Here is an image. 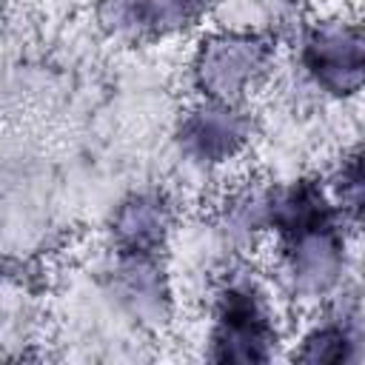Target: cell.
<instances>
[{
	"label": "cell",
	"mask_w": 365,
	"mask_h": 365,
	"mask_svg": "<svg viewBox=\"0 0 365 365\" xmlns=\"http://www.w3.org/2000/svg\"><path fill=\"white\" fill-rule=\"evenodd\" d=\"M277 345V328L259 282L245 268H231L214 297L211 359L265 362Z\"/></svg>",
	"instance_id": "obj_1"
},
{
	"label": "cell",
	"mask_w": 365,
	"mask_h": 365,
	"mask_svg": "<svg viewBox=\"0 0 365 365\" xmlns=\"http://www.w3.org/2000/svg\"><path fill=\"white\" fill-rule=\"evenodd\" d=\"M274 46L257 31H217L205 37L191 60V80L202 100L242 103L268 74Z\"/></svg>",
	"instance_id": "obj_2"
},
{
	"label": "cell",
	"mask_w": 365,
	"mask_h": 365,
	"mask_svg": "<svg viewBox=\"0 0 365 365\" xmlns=\"http://www.w3.org/2000/svg\"><path fill=\"white\" fill-rule=\"evenodd\" d=\"M339 217L279 237V268L297 297H328L345 274V231Z\"/></svg>",
	"instance_id": "obj_3"
},
{
	"label": "cell",
	"mask_w": 365,
	"mask_h": 365,
	"mask_svg": "<svg viewBox=\"0 0 365 365\" xmlns=\"http://www.w3.org/2000/svg\"><path fill=\"white\" fill-rule=\"evenodd\" d=\"M299 66L319 91L331 97L356 94L365 74V46L359 26L331 20L308 29L299 46Z\"/></svg>",
	"instance_id": "obj_4"
},
{
	"label": "cell",
	"mask_w": 365,
	"mask_h": 365,
	"mask_svg": "<svg viewBox=\"0 0 365 365\" xmlns=\"http://www.w3.org/2000/svg\"><path fill=\"white\" fill-rule=\"evenodd\" d=\"M251 137V117L240 103L200 100L177 125V145L182 157L197 165H220L237 157Z\"/></svg>",
	"instance_id": "obj_5"
},
{
	"label": "cell",
	"mask_w": 365,
	"mask_h": 365,
	"mask_svg": "<svg viewBox=\"0 0 365 365\" xmlns=\"http://www.w3.org/2000/svg\"><path fill=\"white\" fill-rule=\"evenodd\" d=\"M174 208L163 191L128 194L108 220L111 245L117 254L157 257L171 234Z\"/></svg>",
	"instance_id": "obj_6"
},
{
	"label": "cell",
	"mask_w": 365,
	"mask_h": 365,
	"mask_svg": "<svg viewBox=\"0 0 365 365\" xmlns=\"http://www.w3.org/2000/svg\"><path fill=\"white\" fill-rule=\"evenodd\" d=\"M111 291L131 319L148 328H160L171 314V291L157 257L117 254L111 271Z\"/></svg>",
	"instance_id": "obj_7"
},
{
	"label": "cell",
	"mask_w": 365,
	"mask_h": 365,
	"mask_svg": "<svg viewBox=\"0 0 365 365\" xmlns=\"http://www.w3.org/2000/svg\"><path fill=\"white\" fill-rule=\"evenodd\" d=\"M359 342H362V328H359V311L356 302L351 305H336L322 322H317L299 351V362H351L359 356Z\"/></svg>",
	"instance_id": "obj_8"
},
{
	"label": "cell",
	"mask_w": 365,
	"mask_h": 365,
	"mask_svg": "<svg viewBox=\"0 0 365 365\" xmlns=\"http://www.w3.org/2000/svg\"><path fill=\"white\" fill-rule=\"evenodd\" d=\"M268 197L271 188H240L234 191L222 211H220V228L234 245H248L257 240L259 231H268Z\"/></svg>",
	"instance_id": "obj_9"
},
{
	"label": "cell",
	"mask_w": 365,
	"mask_h": 365,
	"mask_svg": "<svg viewBox=\"0 0 365 365\" xmlns=\"http://www.w3.org/2000/svg\"><path fill=\"white\" fill-rule=\"evenodd\" d=\"M97 20L103 23V29L108 34L123 37V40L151 37L145 0H100L97 3Z\"/></svg>",
	"instance_id": "obj_10"
},
{
	"label": "cell",
	"mask_w": 365,
	"mask_h": 365,
	"mask_svg": "<svg viewBox=\"0 0 365 365\" xmlns=\"http://www.w3.org/2000/svg\"><path fill=\"white\" fill-rule=\"evenodd\" d=\"M211 0H145L148 9V26L154 34H174L194 26Z\"/></svg>",
	"instance_id": "obj_11"
},
{
	"label": "cell",
	"mask_w": 365,
	"mask_h": 365,
	"mask_svg": "<svg viewBox=\"0 0 365 365\" xmlns=\"http://www.w3.org/2000/svg\"><path fill=\"white\" fill-rule=\"evenodd\" d=\"M328 194H331L336 211L342 214V220H351V222L359 220V214H362V160H359V154H354L342 163Z\"/></svg>",
	"instance_id": "obj_12"
}]
</instances>
